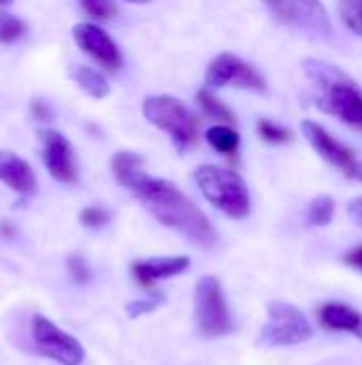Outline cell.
Instances as JSON below:
<instances>
[{"mask_svg": "<svg viewBox=\"0 0 362 365\" xmlns=\"http://www.w3.org/2000/svg\"><path fill=\"white\" fill-rule=\"evenodd\" d=\"M143 207L166 229L181 233L188 242L201 250H211L218 244V231L201 207L173 182L151 178L147 171L137 173L126 186Z\"/></svg>", "mask_w": 362, "mask_h": 365, "instance_id": "1", "label": "cell"}, {"mask_svg": "<svg viewBox=\"0 0 362 365\" xmlns=\"http://www.w3.org/2000/svg\"><path fill=\"white\" fill-rule=\"evenodd\" d=\"M303 73L312 83V101L320 111L362 130V90L348 73L316 58L303 60Z\"/></svg>", "mask_w": 362, "mask_h": 365, "instance_id": "2", "label": "cell"}, {"mask_svg": "<svg viewBox=\"0 0 362 365\" xmlns=\"http://www.w3.org/2000/svg\"><path fill=\"white\" fill-rule=\"evenodd\" d=\"M194 182L201 195L224 216L233 220H243L250 216V190L237 171L218 165H201L194 171Z\"/></svg>", "mask_w": 362, "mask_h": 365, "instance_id": "3", "label": "cell"}, {"mask_svg": "<svg viewBox=\"0 0 362 365\" xmlns=\"http://www.w3.org/2000/svg\"><path fill=\"white\" fill-rule=\"evenodd\" d=\"M143 115L149 124L164 130L179 152H188L198 141V118L192 109L169 94L147 96L143 101Z\"/></svg>", "mask_w": 362, "mask_h": 365, "instance_id": "4", "label": "cell"}, {"mask_svg": "<svg viewBox=\"0 0 362 365\" xmlns=\"http://www.w3.org/2000/svg\"><path fill=\"white\" fill-rule=\"evenodd\" d=\"M194 314L196 327L203 338L215 340L235 331V319L230 314L222 282L215 276H203L194 289Z\"/></svg>", "mask_w": 362, "mask_h": 365, "instance_id": "5", "label": "cell"}, {"mask_svg": "<svg viewBox=\"0 0 362 365\" xmlns=\"http://www.w3.org/2000/svg\"><path fill=\"white\" fill-rule=\"evenodd\" d=\"M312 334V323L299 306L275 299L267 304V323L258 334V346H297L307 342Z\"/></svg>", "mask_w": 362, "mask_h": 365, "instance_id": "6", "label": "cell"}, {"mask_svg": "<svg viewBox=\"0 0 362 365\" xmlns=\"http://www.w3.org/2000/svg\"><path fill=\"white\" fill-rule=\"evenodd\" d=\"M32 340L36 351L55 364L81 365L85 359V351L81 342L41 314L32 319Z\"/></svg>", "mask_w": 362, "mask_h": 365, "instance_id": "7", "label": "cell"}, {"mask_svg": "<svg viewBox=\"0 0 362 365\" xmlns=\"http://www.w3.org/2000/svg\"><path fill=\"white\" fill-rule=\"evenodd\" d=\"M207 88H241L250 92H267L265 77L245 60L235 53H220L215 56L205 73Z\"/></svg>", "mask_w": 362, "mask_h": 365, "instance_id": "8", "label": "cell"}, {"mask_svg": "<svg viewBox=\"0 0 362 365\" xmlns=\"http://www.w3.org/2000/svg\"><path fill=\"white\" fill-rule=\"evenodd\" d=\"M273 17L286 26L309 34L329 36L333 32L326 9L320 0H265Z\"/></svg>", "mask_w": 362, "mask_h": 365, "instance_id": "9", "label": "cell"}, {"mask_svg": "<svg viewBox=\"0 0 362 365\" xmlns=\"http://www.w3.org/2000/svg\"><path fill=\"white\" fill-rule=\"evenodd\" d=\"M301 130H303L305 139L309 141V145L320 154V158H324L329 165H333L348 178L362 182V163L348 145L337 141L324 126H320L314 120H305L301 124Z\"/></svg>", "mask_w": 362, "mask_h": 365, "instance_id": "10", "label": "cell"}, {"mask_svg": "<svg viewBox=\"0 0 362 365\" xmlns=\"http://www.w3.org/2000/svg\"><path fill=\"white\" fill-rule=\"evenodd\" d=\"M38 141H41V156L49 175L62 184H75L79 171H77V160L70 141L53 128L38 130Z\"/></svg>", "mask_w": 362, "mask_h": 365, "instance_id": "11", "label": "cell"}, {"mask_svg": "<svg viewBox=\"0 0 362 365\" xmlns=\"http://www.w3.org/2000/svg\"><path fill=\"white\" fill-rule=\"evenodd\" d=\"M73 38L75 43L90 56L94 58L102 68L115 73L122 66V53L115 45V41L96 24L81 21L73 28Z\"/></svg>", "mask_w": 362, "mask_h": 365, "instance_id": "12", "label": "cell"}, {"mask_svg": "<svg viewBox=\"0 0 362 365\" xmlns=\"http://www.w3.org/2000/svg\"><path fill=\"white\" fill-rule=\"evenodd\" d=\"M190 269V257H149V259H139L130 265V274L134 282L143 289L154 287L156 282L171 280L181 276L183 272Z\"/></svg>", "mask_w": 362, "mask_h": 365, "instance_id": "13", "label": "cell"}, {"mask_svg": "<svg viewBox=\"0 0 362 365\" xmlns=\"http://www.w3.org/2000/svg\"><path fill=\"white\" fill-rule=\"evenodd\" d=\"M0 182L23 197L36 192V175L32 167L9 150H0Z\"/></svg>", "mask_w": 362, "mask_h": 365, "instance_id": "14", "label": "cell"}, {"mask_svg": "<svg viewBox=\"0 0 362 365\" xmlns=\"http://www.w3.org/2000/svg\"><path fill=\"white\" fill-rule=\"evenodd\" d=\"M318 321L329 331H346L362 340V312L348 304L341 302L322 304L318 308Z\"/></svg>", "mask_w": 362, "mask_h": 365, "instance_id": "15", "label": "cell"}, {"mask_svg": "<svg viewBox=\"0 0 362 365\" xmlns=\"http://www.w3.org/2000/svg\"><path fill=\"white\" fill-rule=\"evenodd\" d=\"M70 75H73L75 83H77L87 96H92V98H105V96H109V92H111V86H109L107 77H105L100 71H96V68H90V66H75Z\"/></svg>", "mask_w": 362, "mask_h": 365, "instance_id": "16", "label": "cell"}, {"mask_svg": "<svg viewBox=\"0 0 362 365\" xmlns=\"http://www.w3.org/2000/svg\"><path fill=\"white\" fill-rule=\"evenodd\" d=\"M207 143L222 156H235L241 145V137L230 124H213L207 128Z\"/></svg>", "mask_w": 362, "mask_h": 365, "instance_id": "17", "label": "cell"}, {"mask_svg": "<svg viewBox=\"0 0 362 365\" xmlns=\"http://www.w3.org/2000/svg\"><path fill=\"white\" fill-rule=\"evenodd\" d=\"M196 103H198L201 111H203L207 118L215 120L218 124H230V126L237 124L235 113L226 107V103H222V101L211 92V88L205 86L203 90H198V92H196Z\"/></svg>", "mask_w": 362, "mask_h": 365, "instance_id": "18", "label": "cell"}, {"mask_svg": "<svg viewBox=\"0 0 362 365\" xmlns=\"http://www.w3.org/2000/svg\"><path fill=\"white\" fill-rule=\"evenodd\" d=\"M111 169L119 186H126L137 173L145 169V160L134 152H117L111 158Z\"/></svg>", "mask_w": 362, "mask_h": 365, "instance_id": "19", "label": "cell"}, {"mask_svg": "<svg viewBox=\"0 0 362 365\" xmlns=\"http://www.w3.org/2000/svg\"><path fill=\"white\" fill-rule=\"evenodd\" d=\"M335 199L329 195H318L316 199H312L309 207H307V225L309 227H326L333 222L335 218Z\"/></svg>", "mask_w": 362, "mask_h": 365, "instance_id": "20", "label": "cell"}, {"mask_svg": "<svg viewBox=\"0 0 362 365\" xmlns=\"http://www.w3.org/2000/svg\"><path fill=\"white\" fill-rule=\"evenodd\" d=\"M337 9L344 24L354 34L362 36V0H337Z\"/></svg>", "mask_w": 362, "mask_h": 365, "instance_id": "21", "label": "cell"}, {"mask_svg": "<svg viewBox=\"0 0 362 365\" xmlns=\"http://www.w3.org/2000/svg\"><path fill=\"white\" fill-rule=\"evenodd\" d=\"M26 32V24L23 19L0 11V43H15L17 38H21Z\"/></svg>", "mask_w": 362, "mask_h": 365, "instance_id": "22", "label": "cell"}, {"mask_svg": "<svg viewBox=\"0 0 362 365\" xmlns=\"http://www.w3.org/2000/svg\"><path fill=\"white\" fill-rule=\"evenodd\" d=\"M256 128H258V135L267 143H275L277 145V143H288L292 139V130H288L286 126L275 124L273 120H267V118H262Z\"/></svg>", "mask_w": 362, "mask_h": 365, "instance_id": "23", "label": "cell"}, {"mask_svg": "<svg viewBox=\"0 0 362 365\" xmlns=\"http://www.w3.org/2000/svg\"><path fill=\"white\" fill-rule=\"evenodd\" d=\"M164 295H149V297H143V299H132L130 304H126V314L130 319H141V317H147L151 312H156L162 304H164Z\"/></svg>", "mask_w": 362, "mask_h": 365, "instance_id": "24", "label": "cell"}, {"mask_svg": "<svg viewBox=\"0 0 362 365\" xmlns=\"http://www.w3.org/2000/svg\"><path fill=\"white\" fill-rule=\"evenodd\" d=\"M79 220L87 229H102L111 222V212L100 205H90L79 214Z\"/></svg>", "mask_w": 362, "mask_h": 365, "instance_id": "25", "label": "cell"}, {"mask_svg": "<svg viewBox=\"0 0 362 365\" xmlns=\"http://www.w3.org/2000/svg\"><path fill=\"white\" fill-rule=\"evenodd\" d=\"M83 11L96 19H111L117 13L115 0H79Z\"/></svg>", "mask_w": 362, "mask_h": 365, "instance_id": "26", "label": "cell"}, {"mask_svg": "<svg viewBox=\"0 0 362 365\" xmlns=\"http://www.w3.org/2000/svg\"><path fill=\"white\" fill-rule=\"evenodd\" d=\"M68 274L77 284H87L92 280V269H90L87 261L77 252L68 257Z\"/></svg>", "mask_w": 362, "mask_h": 365, "instance_id": "27", "label": "cell"}, {"mask_svg": "<svg viewBox=\"0 0 362 365\" xmlns=\"http://www.w3.org/2000/svg\"><path fill=\"white\" fill-rule=\"evenodd\" d=\"M30 111H32V115H34L36 120H41V122H51V120H53V111H51L49 103H45V101H41V98H34V101L30 103Z\"/></svg>", "mask_w": 362, "mask_h": 365, "instance_id": "28", "label": "cell"}, {"mask_svg": "<svg viewBox=\"0 0 362 365\" xmlns=\"http://www.w3.org/2000/svg\"><path fill=\"white\" fill-rule=\"evenodd\" d=\"M344 263H346L348 267H352V269H356V272H361L362 274V244L361 246H354L352 250H348V252L344 255Z\"/></svg>", "mask_w": 362, "mask_h": 365, "instance_id": "29", "label": "cell"}, {"mask_svg": "<svg viewBox=\"0 0 362 365\" xmlns=\"http://www.w3.org/2000/svg\"><path fill=\"white\" fill-rule=\"evenodd\" d=\"M348 216L362 227V197H356V199H352L350 203H348Z\"/></svg>", "mask_w": 362, "mask_h": 365, "instance_id": "30", "label": "cell"}, {"mask_svg": "<svg viewBox=\"0 0 362 365\" xmlns=\"http://www.w3.org/2000/svg\"><path fill=\"white\" fill-rule=\"evenodd\" d=\"M0 229H2V233H4V235H13V227H9L6 222H2V225H0Z\"/></svg>", "mask_w": 362, "mask_h": 365, "instance_id": "31", "label": "cell"}, {"mask_svg": "<svg viewBox=\"0 0 362 365\" xmlns=\"http://www.w3.org/2000/svg\"><path fill=\"white\" fill-rule=\"evenodd\" d=\"M126 2H132V4H147V2H151V0H126Z\"/></svg>", "mask_w": 362, "mask_h": 365, "instance_id": "32", "label": "cell"}, {"mask_svg": "<svg viewBox=\"0 0 362 365\" xmlns=\"http://www.w3.org/2000/svg\"><path fill=\"white\" fill-rule=\"evenodd\" d=\"M11 0H0V6H4V4H9Z\"/></svg>", "mask_w": 362, "mask_h": 365, "instance_id": "33", "label": "cell"}]
</instances>
